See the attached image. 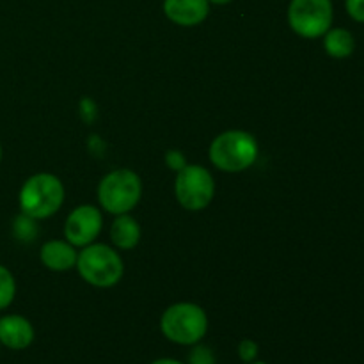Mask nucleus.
Here are the masks:
<instances>
[{"instance_id": "1", "label": "nucleus", "mask_w": 364, "mask_h": 364, "mask_svg": "<svg viewBox=\"0 0 364 364\" xmlns=\"http://www.w3.org/2000/svg\"><path fill=\"white\" fill-rule=\"evenodd\" d=\"M210 162L224 173H242L258 159V142L249 132L228 130L210 144Z\"/></svg>"}, {"instance_id": "2", "label": "nucleus", "mask_w": 364, "mask_h": 364, "mask_svg": "<svg viewBox=\"0 0 364 364\" xmlns=\"http://www.w3.org/2000/svg\"><path fill=\"white\" fill-rule=\"evenodd\" d=\"M77 270L82 279L96 288H110L121 281L124 263L119 252L107 244H89L78 252Z\"/></svg>"}, {"instance_id": "3", "label": "nucleus", "mask_w": 364, "mask_h": 364, "mask_svg": "<svg viewBox=\"0 0 364 364\" xmlns=\"http://www.w3.org/2000/svg\"><path fill=\"white\" fill-rule=\"evenodd\" d=\"M18 199L21 213L34 220L48 219L63 206L64 185L53 174H34L23 183Z\"/></svg>"}, {"instance_id": "4", "label": "nucleus", "mask_w": 364, "mask_h": 364, "mask_svg": "<svg viewBox=\"0 0 364 364\" xmlns=\"http://www.w3.org/2000/svg\"><path fill=\"white\" fill-rule=\"evenodd\" d=\"M160 331L176 345H196L206 336L208 316L205 309L192 302L169 306L160 318Z\"/></svg>"}, {"instance_id": "5", "label": "nucleus", "mask_w": 364, "mask_h": 364, "mask_svg": "<svg viewBox=\"0 0 364 364\" xmlns=\"http://www.w3.org/2000/svg\"><path fill=\"white\" fill-rule=\"evenodd\" d=\"M142 181L132 169H116L105 174L98 185V201L112 215L128 213L139 205Z\"/></svg>"}, {"instance_id": "6", "label": "nucleus", "mask_w": 364, "mask_h": 364, "mask_svg": "<svg viewBox=\"0 0 364 364\" xmlns=\"http://www.w3.org/2000/svg\"><path fill=\"white\" fill-rule=\"evenodd\" d=\"M333 18L331 0H291L288 6L290 28L306 39L322 38L333 25Z\"/></svg>"}, {"instance_id": "7", "label": "nucleus", "mask_w": 364, "mask_h": 364, "mask_svg": "<svg viewBox=\"0 0 364 364\" xmlns=\"http://www.w3.org/2000/svg\"><path fill=\"white\" fill-rule=\"evenodd\" d=\"M174 194L185 210L199 212L212 203L215 194V181L210 171L203 166H185L176 173Z\"/></svg>"}, {"instance_id": "8", "label": "nucleus", "mask_w": 364, "mask_h": 364, "mask_svg": "<svg viewBox=\"0 0 364 364\" xmlns=\"http://www.w3.org/2000/svg\"><path fill=\"white\" fill-rule=\"evenodd\" d=\"M102 226V212L92 205H82L68 215L64 224V237L75 247H85L96 240Z\"/></svg>"}, {"instance_id": "9", "label": "nucleus", "mask_w": 364, "mask_h": 364, "mask_svg": "<svg viewBox=\"0 0 364 364\" xmlns=\"http://www.w3.org/2000/svg\"><path fill=\"white\" fill-rule=\"evenodd\" d=\"M164 13L173 23L194 27L203 23L210 13L208 0H164Z\"/></svg>"}, {"instance_id": "10", "label": "nucleus", "mask_w": 364, "mask_h": 364, "mask_svg": "<svg viewBox=\"0 0 364 364\" xmlns=\"http://www.w3.org/2000/svg\"><path fill=\"white\" fill-rule=\"evenodd\" d=\"M34 341V327L25 316L6 315L0 318V345L11 350H25Z\"/></svg>"}, {"instance_id": "11", "label": "nucleus", "mask_w": 364, "mask_h": 364, "mask_svg": "<svg viewBox=\"0 0 364 364\" xmlns=\"http://www.w3.org/2000/svg\"><path fill=\"white\" fill-rule=\"evenodd\" d=\"M39 258L48 270L66 272L77 265L78 252L75 251V245H71L68 240H50L41 247Z\"/></svg>"}, {"instance_id": "12", "label": "nucleus", "mask_w": 364, "mask_h": 364, "mask_svg": "<svg viewBox=\"0 0 364 364\" xmlns=\"http://www.w3.org/2000/svg\"><path fill=\"white\" fill-rule=\"evenodd\" d=\"M110 240L117 249H134L141 240V226L137 220L128 213L116 215L110 226Z\"/></svg>"}, {"instance_id": "13", "label": "nucleus", "mask_w": 364, "mask_h": 364, "mask_svg": "<svg viewBox=\"0 0 364 364\" xmlns=\"http://www.w3.org/2000/svg\"><path fill=\"white\" fill-rule=\"evenodd\" d=\"M323 38V48H326L327 55L333 59H347L354 53L355 50V39L350 31L343 27H331Z\"/></svg>"}, {"instance_id": "14", "label": "nucleus", "mask_w": 364, "mask_h": 364, "mask_svg": "<svg viewBox=\"0 0 364 364\" xmlns=\"http://www.w3.org/2000/svg\"><path fill=\"white\" fill-rule=\"evenodd\" d=\"M16 295V281L7 267L0 265V311L9 308Z\"/></svg>"}, {"instance_id": "15", "label": "nucleus", "mask_w": 364, "mask_h": 364, "mask_svg": "<svg viewBox=\"0 0 364 364\" xmlns=\"http://www.w3.org/2000/svg\"><path fill=\"white\" fill-rule=\"evenodd\" d=\"M38 233V228H36L34 219L27 217L25 213H21L16 220H14V235H16L20 240H32Z\"/></svg>"}, {"instance_id": "16", "label": "nucleus", "mask_w": 364, "mask_h": 364, "mask_svg": "<svg viewBox=\"0 0 364 364\" xmlns=\"http://www.w3.org/2000/svg\"><path fill=\"white\" fill-rule=\"evenodd\" d=\"M192 350L188 354V364H215V355L208 347L196 343L192 345Z\"/></svg>"}, {"instance_id": "17", "label": "nucleus", "mask_w": 364, "mask_h": 364, "mask_svg": "<svg viewBox=\"0 0 364 364\" xmlns=\"http://www.w3.org/2000/svg\"><path fill=\"white\" fill-rule=\"evenodd\" d=\"M258 354H259V347L256 341L242 340L240 343H238V358H240L244 363L256 361Z\"/></svg>"}, {"instance_id": "18", "label": "nucleus", "mask_w": 364, "mask_h": 364, "mask_svg": "<svg viewBox=\"0 0 364 364\" xmlns=\"http://www.w3.org/2000/svg\"><path fill=\"white\" fill-rule=\"evenodd\" d=\"M345 9L352 20L364 23V0H345Z\"/></svg>"}, {"instance_id": "19", "label": "nucleus", "mask_w": 364, "mask_h": 364, "mask_svg": "<svg viewBox=\"0 0 364 364\" xmlns=\"http://www.w3.org/2000/svg\"><path fill=\"white\" fill-rule=\"evenodd\" d=\"M166 164L171 167L173 171H181L185 166H187V159L181 151L178 149H171V151L166 153Z\"/></svg>"}, {"instance_id": "20", "label": "nucleus", "mask_w": 364, "mask_h": 364, "mask_svg": "<svg viewBox=\"0 0 364 364\" xmlns=\"http://www.w3.org/2000/svg\"><path fill=\"white\" fill-rule=\"evenodd\" d=\"M151 364H185L181 361H176V359H171V358H162V359H156Z\"/></svg>"}, {"instance_id": "21", "label": "nucleus", "mask_w": 364, "mask_h": 364, "mask_svg": "<svg viewBox=\"0 0 364 364\" xmlns=\"http://www.w3.org/2000/svg\"><path fill=\"white\" fill-rule=\"evenodd\" d=\"M210 4H215V6H224V4H230L233 2V0H208Z\"/></svg>"}, {"instance_id": "22", "label": "nucleus", "mask_w": 364, "mask_h": 364, "mask_svg": "<svg viewBox=\"0 0 364 364\" xmlns=\"http://www.w3.org/2000/svg\"><path fill=\"white\" fill-rule=\"evenodd\" d=\"M245 364H267V363H262V361H252V363H245Z\"/></svg>"}, {"instance_id": "23", "label": "nucleus", "mask_w": 364, "mask_h": 364, "mask_svg": "<svg viewBox=\"0 0 364 364\" xmlns=\"http://www.w3.org/2000/svg\"><path fill=\"white\" fill-rule=\"evenodd\" d=\"M0 160H2V146H0Z\"/></svg>"}]
</instances>
